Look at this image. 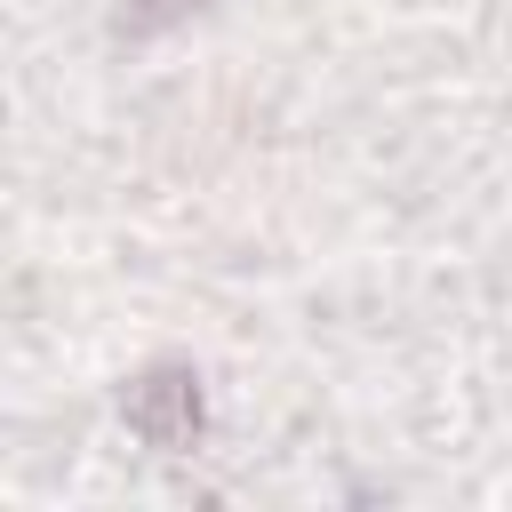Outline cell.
Wrapping results in <instances>:
<instances>
[{"instance_id": "obj_1", "label": "cell", "mask_w": 512, "mask_h": 512, "mask_svg": "<svg viewBox=\"0 0 512 512\" xmlns=\"http://www.w3.org/2000/svg\"><path fill=\"white\" fill-rule=\"evenodd\" d=\"M128 416H136V432H144V440L176 448V440L200 424V400H192V384H184V376H152V384L128 400Z\"/></svg>"}]
</instances>
